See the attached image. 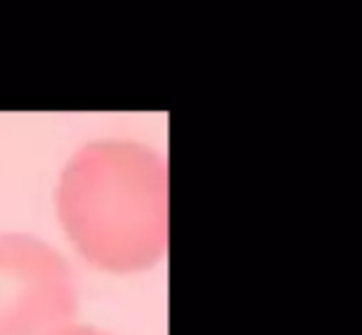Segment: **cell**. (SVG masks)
Wrapping results in <instances>:
<instances>
[{
  "label": "cell",
  "mask_w": 362,
  "mask_h": 335,
  "mask_svg": "<svg viewBox=\"0 0 362 335\" xmlns=\"http://www.w3.org/2000/svg\"><path fill=\"white\" fill-rule=\"evenodd\" d=\"M79 291L67 259L30 235H0V335H47L72 323Z\"/></svg>",
  "instance_id": "cell-2"
},
{
  "label": "cell",
  "mask_w": 362,
  "mask_h": 335,
  "mask_svg": "<svg viewBox=\"0 0 362 335\" xmlns=\"http://www.w3.org/2000/svg\"><path fill=\"white\" fill-rule=\"evenodd\" d=\"M47 335H109L99 328H91V326H79V323H67V326L57 328V331L47 333Z\"/></svg>",
  "instance_id": "cell-3"
},
{
  "label": "cell",
  "mask_w": 362,
  "mask_h": 335,
  "mask_svg": "<svg viewBox=\"0 0 362 335\" xmlns=\"http://www.w3.org/2000/svg\"><path fill=\"white\" fill-rule=\"evenodd\" d=\"M57 217L91 266L136 274L168 249V165L136 141H91L64 165Z\"/></svg>",
  "instance_id": "cell-1"
}]
</instances>
